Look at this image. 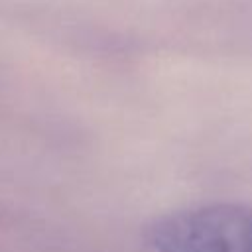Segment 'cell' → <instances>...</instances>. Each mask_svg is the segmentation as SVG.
<instances>
[{
	"label": "cell",
	"instance_id": "obj_1",
	"mask_svg": "<svg viewBox=\"0 0 252 252\" xmlns=\"http://www.w3.org/2000/svg\"><path fill=\"white\" fill-rule=\"evenodd\" d=\"M154 252H252V207L215 203L173 211L146 226Z\"/></svg>",
	"mask_w": 252,
	"mask_h": 252
}]
</instances>
